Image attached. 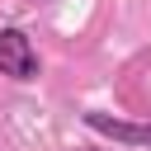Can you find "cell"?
<instances>
[{
	"instance_id": "obj_2",
	"label": "cell",
	"mask_w": 151,
	"mask_h": 151,
	"mask_svg": "<svg viewBox=\"0 0 151 151\" xmlns=\"http://www.w3.org/2000/svg\"><path fill=\"white\" fill-rule=\"evenodd\" d=\"M85 123L113 142H127V146H151V123H123V118H109V113H85Z\"/></svg>"
},
{
	"instance_id": "obj_1",
	"label": "cell",
	"mask_w": 151,
	"mask_h": 151,
	"mask_svg": "<svg viewBox=\"0 0 151 151\" xmlns=\"http://www.w3.org/2000/svg\"><path fill=\"white\" fill-rule=\"evenodd\" d=\"M0 76H14V80L38 76V57H33V47L19 28H0Z\"/></svg>"
}]
</instances>
